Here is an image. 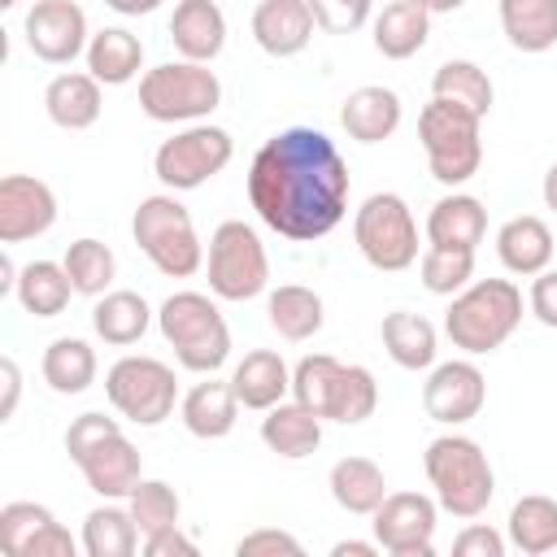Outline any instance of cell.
<instances>
[{
  "label": "cell",
  "instance_id": "cell-27",
  "mask_svg": "<svg viewBox=\"0 0 557 557\" xmlns=\"http://www.w3.org/2000/svg\"><path fill=\"white\" fill-rule=\"evenodd\" d=\"M370 30H374V48L387 61H405V57H413L426 44V35H431V9L422 0H392V4H383L370 17Z\"/></svg>",
  "mask_w": 557,
  "mask_h": 557
},
{
  "label": "cell",
  "instance_id": "cell-50",
  "mask_svg": "<svg viewBox=\"0 0 557 557\" xmlns=\"http://www.w3.org/2000/svg\"><path fill=\"white\" fill-rule=\"evenodd\" d=\"M113 13H122V17H144V13H152V9H161V0H104Z\"/></svg>",
  "mask_w": 557,
  "mask_h": 557
},
{
  "label": "cell",
  "instance_id": "cell-19",
  "mask_svg": "<svg viewBox=\"0 0 557 557\" xmlns=\"http://www.w3.org/2000/svg\"><path fill=\"white\" fill-rule=\"evenodd\" d=\"M170 39L183 61L209 65L226 48V13L213 0H178L170 17Z\"/></svg>",
  "mask_w": 557,
  "mask_h": 557
},
{
  "label": "cell",
  "instance_id": "cell-1",
  "mask_svg": "<svg viewBox=\"0 0 557 557\" xmlns=\"http://www.w3.org/2000/svg\"><path fill=\"white\" fill-rule=\"evenodd\" d=\"M248 205L283 239H322L348 213V161L326 131L287 126L257 148L248 165Z\"/></svg>",
  "mask_w": 557,
  "mask_h": 557
},
{
  "label": "cell",
  "instance_id": "cell-51",
  "mask_svg": "<svg viewBox=\"0 0 557 557\" xmlns=\"http://www.w3.org/2000/svg\"><path fill=\"white\" fill-rule=\"evenodd\" d=\"M331 553H335V557H374V553H379V540H370V544H366V540H339Z\"/></svg>",
  "mask_w": 557,
  "mask_h": 557
},
{
  "label": "cell",
  "instance_id": "cell-9",
  "mask_svg": "<svg viewBox=\"0 0 557 557\" xmlns=\"http://www.w3.org/2000/svg\"><path fill=\"white\" fill-rule=\"evenodd\" d=\"M352 239H357V252L383 274H400L418 261V222L405 196L396 191H374L361 200L352 218Z\"/></svg>",
  "mask_w": 557,
  "mask_h": 557
},
{
  "label": "cell",
  "instance_id": "cell-33",
  "mask_svg": "<svg viewBox=\"0 0 557 557\" xmlns=\"http://www.w3.org/2000/svg\"><path fill=\"white\" fill-rule=\"evenodd\" d=\"M39 370H44V383L57 392V396H78V392H87L91 383H96V348L87 344V339H78V335H61V339H52L48 348H44V361H39Z\"/></svg>",
  "mask_w": 557,
  "mask_h": 557
},
{
  "label": "cell",
  "instance_id": "cell-20",
  "mask_svg": "<svg viewBox=\"0 0 557 557\" xmlns=\"http://www.w3.org/2000/svg\"><path fill=\"white\" fill-rule=\"evenodd\" d=\"M339 126L348 131V139L357 144H383L396 135L400 126V96L392 87H379V83H366L357 91L344 96L339 104Z\"/></svg>",
  "mask_w": 557,
  "mask_h": 557
},
{
  "label": "cell",
  "instance_id": "cell-3",
  "mask_svg": "<svg viewBox=\"0 0 557 557\" xmlns=\"http://www.w3.org/2000/svg\"><path fill=\"white\" fill-rule=\"evenodd\" d=\"M422 470L435 487V500L453 518H479L496 496V474L487 453L470 435H435L422 453Z\"/></svg>",
  "mask_w": 557,
  "mask_h": 557
},
{
  "label": "cell",
  "instance_id": "cell-12",
  "mask_svg": "<svg viewBox=\"0 0 557 557\" xmlns=\"http://www.w3.org/2000/svg\"><path fill=\"white\" fill-rule=\"evenodd\" d=\"M231 157H235L231 131L209 126V122H191L157 148L152 174L170 191H191V187H205L213 174H222L231 165Z\"/></svg>",
  "mask_w": 557,
  "mask_h": 557
},
{
  "label": "cell",
  "instance_id": "cell-26",
  "mask_svg": "<svg viewBox=\"0 0 557 557\" xmlns=\"http://www.w3.org/2000/svg\"><path fill=\"white\" fill-rule=\"evenodd\" d=\"M261 444L287 461H300L309 453H318L322 444V418L313 409H305L300 400H278L274 409H265L261 418Z\"/></svg>",
  "mask_w": 557,
  "mask_h": 557
},
{
  "label": "cell",
  "instance_id": "cell-21",
  "mask_svg": "<svg viewBox=\"0 0 557 557\" xmlns=\"http://www.w3.org/2000/svg\"><path fill=\"white\" fill-rule=\"evenodd\" d=\"M487 235V209L479 196L470 191H453V196H440L426 213V244H440V248H466L474 252Z\"/></svg>",
  "mask_w": 557,
  "mask_h": 557
},
{
  "label": "cell",
  "instance_id": "cell-18",
  "mask_svg": "<svg viewBox=\"0 0 557 557\" xmlns=\"http://www.w3.org/2000/svg\"><path fill=\"white\" fill-rule=\"evenodd\" d=\"M318 22L309 0H261L252 9V39L265 57H296L309 48Z\"/></svg>",
  "mask_w": 557,
  "mask_h": 557
},
{
  "label": "cell",
  "instance_id": "cell-54",
  "mask_svg": "<svg viewBox=\"0 0 557 557\" xmlns=\"http://www.w3.org/2000/svg\"><path fill=\"white\" fill-rule=\"evenodd\" d=\"M17 4H22V0H0V9H17Z\"/></svg>",
  "mask_w": 557,
  "mask_h": 557
},
{
  "label": "cell",
  "instance_id": "cell-6",
  "mask_svg": "<svg viewBox=\"0 0 557 557\" xmlns=\"http://www.w3.org/2000/svg\"><path fill=\"white\" fill-rule=\"evenodd\" d=\"M131 235L139 244V252L165 274V278H191L205 265V244L196 235V222L187 213L183 200H174L170 191L144 196L135 205L131 218Z\"/></svg>",
  "mask_w": 557,
  "mask_h": 557
},
{
  "label": "cell",
  "instance_id": "cell-4",
  "mask_svg": "<svg viewBox=\"0 0 557 557\" xmlns=\"http://www.w3.org/2000/svg\"><path fill=\"white\" fill-rule=\"evenodd\" d=\"M522 322V292L509 278H479L470 287H461L444 313V331L453 339V348L483 357L496 352Z\"/></svg>",
  "mask_w": 557,
  "mask_h": 557
},
{
  "label": "cell",
  "instance_id": "cell-38",
  "mask_svg": "<svg viewBox=\"0 0 557 557\" xmlns=\"http://www.w3.org/2000/svg\"><path fill=\"white\" fill-rule=\"evenodd\" d=\"M139 527L131 518V509L117 505H96L83 518V553L87 557H131L139 548Z\"/></svg>",
  "mask_w": 557,
  "mask_h": 557
},
{
  "label": "cell",
  "instance_id": "cell-37",
  "mask_svg": "<svg viewBox=\"0 0 557 557\" xmlns=\"http://www.w3.org/2000/svg\"><path fill=\"white\" fill-rule=\"evenodd\" d=\"M431 96H435V100H448V104H461V109H470L474 117H487L496 91H492V78H487L483 65L453 57V61H444V65L431 74Z\"/></svg>",
  "mask_w": 557,
  "mask_h": 557
},
{
  "label": "cell",
  "instance_id": "cell-22",
  "mask_svg": "<svg viewBox=\"0 0 557 557\" xmlns=\"http://www.w3.org/2000/svg\"><path fill=\"white\" fill-rule=\"evenodd\" d=\"M100 87L104 83L91 78V74H83V70L57 74L44 87V109H48L52 126H61V131H87V126H96L100 122V109H104Z\"/></svg>",
  "mask_w": 557,
  "mask_h": 557
},
{
  "label": "cell",
  "instance_id": "cell-39",
  "mask_svg": "<svg viewBox=\"0 0 557 557\" xmlns=\"http://www.w3.org/2000/svg\"><path fill=\"white\" fill-rule=\"evenodd\" d=\"M61 265L70 270V283H74L78 296H104V292L113 287V278H117V257H113V248L100 244V239H91V235L74 239V244L65 248Z\"/></svg>",
  "mask_w": 557,
  "mask_h": 557
},
{
  "label": "cell",
  "instance_id": "cell-52",
  "mask_svg": "<svg viewBox=\"0 0 557 557\" xmlns=\"http://www.w3.org/2000/svg\"><path fill=\"white\" fill-rule=\"evenodd\" d=\"M540 191H544V205L557 213V161L548 165V174H544V187H540Z\"/></svg>",
  "mask_w": 557,
  "mask_h": 557
},
{
  "label": "cell",
  "instance_id": "cell-17",
  "mask_svg": "<svg viewBox=\"0 0 557 557\" xmlns=\"http://www.w3.org/2000/svg\"><path fill=\"white\" fill-rule=\"evenodd\" d=\"M57 222V196L35 174H4L0 178V244H22Z\"/></svg>",
  "mask_w": 557,
  "mask_h": 557
},
{
  "label": "cell",
  "instance_id": "cell-23",
  "mask_svg": "<svg viewBox=\"0 0 557 557\" xmlns=\"http://www.w3.org/2000/svg\"><path fill=\"white\" fill-rule=\"evenodd\" d=\"M178 418L183 426L196 435V440H222L235 431V418H239V396L231 387V379H205L196 383L183 400H178Z\"/></svg>",
  "mask_w": 557,
  "mask_h": 557
},
{
  "label": "cell",
  "instance_id": "cell-44",
  "mask_svg": "<svg viewBox=\"0 0 557 557\" xmlns=\"http://www.w3.org/2000/svg\"><path fill=\"white\" fill-rule=\"evenodd\" d=\"M309 9H313L318 30H326V35H352V30H361L370 22L374 0H309Z\"/></svg>",
  "mask_w": 557,
  "mask_h": 557
},
{
  "label": "cell",
  "instance_id": "cell-32",
  "mask_svg": "<svg viewBox=\"0 0 557 557\" xmlns=\"http://www.w3.org/2000/svg\"><path fill=\"white\" fill-rule=\"evenodd\" d=\"M91 326L104 344L113 348H131L144 339V331L152 326V309L139 292H104L96 296V309H91Z\"/></svg>",
  "mask_w": 557,
  "mask_h": 557
},
{
  "label": "cell",
  "instance_id": "cell-25",
  "mask_svg": "<svg viewBox=\"0 0 557 557\" xmlns=\"http://www.w3.org/2000/svg\"><path fill=\"white\" fill-rule=\"evenodd\" d=\"M231 387H235V396H239V405L244 409H274L287 392H292V370H287V361L278 357V352H270V348H252V352H244V361L231 370Z\"/></svg>",
  "mask_w": 557,
  "mask_h": 557
},
{
  "label": "cell",
  "instance_id": "cell-36",
  "mask_svg": "<svg viewBox=\"0 0 557 557\" xmlns=\"http://www.w3.org/2000/svg\"><path fill=\"white\" fill-rule=\"evenodd\" d=\"M265 313H270V326H274L283 339H292V344L318 335V331H322V318H326V313H322V296H318L313 287H300V283L274 287L270 300H265Z\"/></svg>",
  "mask_w": 557,
  "mask_h": 557
},
{
  "label": "cell",
  "instance_id": "cell-40",
  "mask_svg": "<svg viewBox=\"0 0 557 557\" xmlns=\"http://www.w3.org/2000/svg\"><path fill=\"white\" fill-rule=\"evenodd\" d=\"M379 409V383L366 366H339L335 374V387H331V400H326V418L331 422H344V426H357L366 418H374Z\"/></svg>",
  "mask_w": 557,
  "mask_h": 557
},
{
  "label": "cell",
  "instance_id": "cell-41",
  "mask_svg": "<svg viewBox=\"0 0 557 557\" xmlns=\"http://www.w3.org/2000/svg\"><path fill=\"white\" fill-rule=\"evenodd\" d=\"M126 509H131L139 535H157V531H165V527H178L183 500H178V492H174L165 479H139L135 492L126 496Z\"/></svg>",
  "mask_w": 557,
  "mask_h": 557
},
{
  "label": "cell",
  "instance_id": "cell-31",
  "mask_svg": "<svg viewBox=\"0 0 557 557\" xmlns=\"http://www.w3.org/2000/svg\"><path fill=\"white\" fill-rule=\"evenodd\" d=\"M383 348L400 370H431L440 352V335L422 313L392 309L383 318Z\"/></svg>",
  "mask_w": 557,
  "mask_h": 557
},
{
  "label": "cell",
  "instance_id": "cell-28",
  "mask_svg": "<svg viewBox=\"0 0 557 557\" xmlns=\"http://www.w3.org/2000/svg\"><path fill=\"white\" fill-rule=\"evenodd\" d=\"M83 57H87V74L100 78L104 87H122V83H131V78L144 70V44H139V35H131L126 26H104V30H96Z\"/></svg>",
  "mask_w": 557,
  "mask_h": 557
},
{
  "label": "cell",
  "instance_id": "cell-13",
  "mask_svg": "<svg viewBox=\"0 0 557 557\" xmlns=\"http://www.w3.org/2000/svg\"><path fill=\"white\" fill-rule=\"evenodd\" d=\"M435 518L440 500L422 492H387L383 505L370 513L374 540L392 557H431L435 553Z\"/></svg>",
  "mask_w": 557,
  "mask_h": 557
},
{
  "label": "cell",
  "instance_id": "cell-46",
  "mask_svg": "<svg viewBox=\"0 0 557 557\" xmlns=\"http://www.w3.org/2000/svg\"><path fill=\"white\" fill-rule=\"evenodd\" d=\"M505 544H509V535L492 531L487 522H470V527L453 540V553H457V557H505Z\"/></svg>",
  "mask_w": 557,
  "mask_h": 557
},
{
  "label": "cell",
  "instance_id": "cell-29",
  "mask_svg": "<svg viewBox=\"0 0 557 557\" xmlns=\"http://www.w3.org/2000/svg\"><path fill=\"white\" fill-rule=\"evenodd\" d=\"M326 487L344 513H361V518H370L387 496V479L370 457H339L326 474Z\"/></svg>",
  "mask_w": 557,
  "mask_h": 557
},
{
  "label": "cell",
  "instance_id": "cell-8",
  "mask_svg": "<svg viewBox=\"0 0 557 557\" xmlns=\"http://www.w3.org/2000/svg\"><path fill=\"white\" fill-rule=\"evenodd\" d=\"M222 104V83L200 61H165L144 70L139 109L152 122H200Z\"/></svg>",
  "mask_w": 557,
  "mask_h": 557
},
{
  "label": "cell",
  "instance_id": "cell-15",
  "mask_svg": "<svg viewBox=\"0 0 557 557\" xmlns=\"http://www.w3.org/2000/svg\"><path fill=\"white\" fill-rule=\"evenodd\" d=\"M483 400H487V383L474 361H440L422 383V409L440 426H461L479 418Z\"/></svg>",
  "mask_w": 557,
  "mask_h": 557
},
{
  "label": "cell",
  "instance_id": "cell-30",
  "mask_svg": "<svg viewBox=\"0 0 557 557\" xmlns=\"http://www.w3.org/2000/svg\"><path fill=\"white\" fill-rule=\"evenodd\" d=\"M13 296L30 318H57V313H65L74 283H70V270L61 261H26L17 270Z\"/></svg>",
  "mask_w": 557,
  "mask_h": 557
},
{
  "label": "cell",
  "instance_id": "cell-49",
  "mask_svg": "<svg viewBox=\"0 0 557 557\" xmlns=\"http://www.w3.org/2000/svg\"><path fill=\"white\" fill-rule=\"evenodd\" d=\"M0 379H4L0 422H9V418H13V409H17V396H22V370H17V361H13V357H0Z\"/></svg>",
  "mask_w": 557,
  "mask_h": 557
},
{
  "label": "cell",
  "instance_id": "cell-34",
  "mask_svg": "<svg viewBox=\"0 0 557 557\" xmlns=\"http://www.w3.org/2000/svg\"><path fill=\"white\" fill-rule=\"evenodd\" d=\"M505 535L518 553L527 557H544V553H557V500L553 496H522L513 500L509 509V522H505Z\"/></svg>",
  "mask_w": 557,
  "mask_h": 557
},
{
  "label": "cell",
  "instance_id": "cell-43",
  "mask_svg": "<svg viewBox=\"0 0 557 557\" xmlns=\"http://www.w3.org/2000/svg\"><path fill=\"white\" fill-rule=\"evenodd\" d=\"M344 361H335L331 352H309L296 361L292 370V400H300L305 409H313L318 418H326V400H331V387H335V374H339Z\"/></svg>",
  "mask_w": 557,
  "mask_h": 557
},
{
  "label": "cell",
  "instance_id": "cell-11",
  "mask_svg": "<svg viewBox=\"0 0 557 557\" xmlns=\"http://www.w3.org/2000/svg\"><path fill=\"white\" fill-rule=\"evenodd\" d=\"M104 396H109V405L126 422H135V426H161L174 413V405H178V379H174V370L165 361L144 357V352L139 357L126 352V357H117L109 366Z\"/></svg>",
  "mask_w": 557,
  "mask_h": 557
},
{
  "label": "cell",
  "instance_id": "cell-35",
  "mask_svg": "<svg viewBox=\"0 0 557 557\" xmlns=\"http://www.w3.org/2000/svg\"><path fill=\"white\" fill-rule=\"evenodd\" d=\"M500 30L518 52H548L557 44V0H500Z\"/></svg>",
  "mask_w": 557,
  "mask_h": 557
},
{
  "label": "cell",
  "instance_id": "cell-7",
  "mask_svg": "<svg viewBox=\"0 0 557 557\" xmlns=\"http://www.w3.org/2000/svg\"><path fill=\"white\" fill-rule=\"evenodd\" d=\"M483 117H474L461 104L435 100L418 113V139L431 165V178H440L444 187H461L479 174L483 165V135H479Z\"/></svg>",
  "mask_w": 557,
  "mask_h": 557
},
{
  "label": "cell",
  "instance_id": "cell-48",
  "mask_svg": "<svg viewBox=\"0 0 557 557\" xmlns=\"http://www.w3.org/2000/svg\"><path fill=\"white\" fill-rule=\"evenodd\" d=\"M144 553H148V557H196L200 548H196V540L183 535L178 527H165V531H157V535H144Z\"/></svg>",
  "mask_w": 557,
  "mask_h": 557
},
{
  "label": "cell",
  "instance_id": "cell-53",
  "mask_svg": "<svg viewBox=\"0 0 557 557\" xmlns=\"http://www.w3.org/2000/svg\"><path fill=\"white\" fill-rule=\"evenodd\" d=\"M422 4H426L431 13H453V9H461L466 0H422Z\"/></svg>",
  "mask_w": 557,
  "mask_h": 557
},
{
  "label": "cell",
  "instance_id": "cell-24",
  "mask_svg": "<svg viewBox=\"0 0 557 557\" xmlns=\"http://www.w3.org/2000/svg\"><path fill=\"white\" fill-rule=\"evenodd\" d=\"M496 257L509 274H527L535 278L540 270H548L553 261V231L544 218L535 213H522V218H509L500 231H496Z\"/></svg>",
  "mask_w": 557,
  "mask_h": 557
},
{
  "label": "cell",
  "instance_id": "cell-47",
  "mask_svg": "<svg viewBox=\"0 0 557 557\" xmlns=\"http://www.w3.org/2000/svg\"><path fill=\"white\" fill-rule=\"evenodd\" d=\"M527 305H531V313H535L544 326L557 331V270H540V274H535Z\"/></svg>",
  "mask_w": 557,
  "mask_h": 557
},
{
  "label": "cell",
  "instance_id": "cell-42",
  "mask_svg": "<svg viewBox=\"0 0 557 557\" xmlns=\"http://www.w3.org/2000/svg\"><path fill=\"white\" fill-rule=\"evenodd\" d=\"M418 270H422V287H426V292H435V296H457V292L470 287V278H474V252L426 244Z\"/></svg>",
  "mask_w": 557,
  "mask_h": 557
},
{
  "label": "cell",
  "instance_id": "cell-14",
  "mask_svg": "<svg viewBox=\"0 0 557 557\" xmlns=\"http://www.w3.org/2000/svg\"><path fill=\"white\" fill-rule=\"evenodd\" d=\"M22 35H26V48L48 65H70L91 44L87 13L74 0H35L22 17Z\"/></svg>",
  "mask_w": 557,
  "mask_h": 557
},
{
  "label": "cell",
  "instance_id": "cell-2",
  "mask_svg": "<svg viewBox=\"0 0 557 557\" xmlns=\"http://www.w3.org/2000/svg\"><path fill=\"white\" fill-rule=\"evenodd\" d=\"M65 453L83 470L87 487L104 500H122L135 492L139 474V448L126 440V431L104 413H78L65 431Z\"/></svg>",
  "mask_w": 557,
  "mask_h": 557
},
{
  "label": "cell",
  "instance_id": "cell-10",
  "mask_svg": "<svg viewBox=\"0 0 557 557\" xmlns=\"http://www.w3.org/2000/svg\"><path fill=\"white\" fill-rule=\"evenodd\" d=\"M205 270H209V292L218 300H252L270 287V257H265V244L261 235L231 218L222 222L213 235H209V257H205Z\"/></svg>",
  "mask_w": 557,
  "mask_h": 557
},
{
  "label": "cell",
  "instance_id": "cell-16",
  "mask_svg": "<svg viewBox=\"0 0 557 557\" xmlns=\"http://www.w3.org/2000/svg\"><path fill=\"white\" fill-rule=\"evenodd\" d=\"M0 544L13 557H74V535L35 500H9L0 509Z\"/></svg>",
  "mask_w": 557,
  "mask_h": 557
},
{
  "label": "cell",
  "instance_id": "cell-45",
  "mask_svg": "<svg viewBox=\"0 0 557 557\" xmlns=\"http://www.w3.org/2000/svg\"><path fill=\"white\" fill-rule=\"evenodd\" d=\"M235 553H239V557H274V553H292V557H300L305 544H300L296 535L278 531V527H257V531H248V535L235 544Z\"/></svg>",
  "mask_w": 557,
  "mask_h": 557
},
{
  "label": "cell",
  "instance_id": "cell-5",
  "mask_svg": "<svg viewBox=\"0 0 557 557\" xmlns=\"http://www.w3.org/2000/svg\"><path fill=\"white\" fill-rule=\"evenodd\" d=\"M161 339L174 348V361L191 374H213L231 357V331L222 309L205 292H174L157 309Z\"/></svg>",
  "mask_w": 557,
  "mask_h": 557
}]
</instances>
